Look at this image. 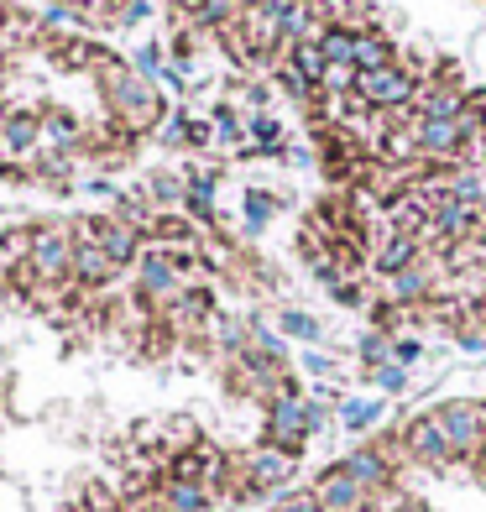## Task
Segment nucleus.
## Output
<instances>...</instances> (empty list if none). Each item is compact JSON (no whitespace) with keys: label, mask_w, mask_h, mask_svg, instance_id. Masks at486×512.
I'll list each match as a JSON object with an SVG mask.
<instances>
[{"label":"nucleus","mask_w":486,"mask_h":512,"mask_svg":"<svg viewBox=\"0 0 486 512\" xmlns=\"http://www.w3.org/2000/svg\"><path fill=\"white\" fill-rule=\"evenodd\" d=\"M157 497L168 502V512H210L215 507V497L204 492L199 481H178V476H162L157 481Z\"/></svg>","instance_id":"nucleus-18"},{"label":"nucleus","mask_w":486,"mask_h":512,"mask_svg":"<svg viewBox=\"0 0 486 512\" xmlns=\"http://www.w3.org/2000/svg\"><path fill=\"white\" fill-rule=\"evenodd\" d=\"M319 48H324V58H330V63H351V58H356V32H351V27H330V32L319 37ZM351 68H356V63H351Z\"/></svg>","instance_id":"nucleus-28"},{"label":"nucleus","mask_w":486,"mask_h":512,"mask_svg":"<svg viewBox=\"0 0 486 512\" xmlns=\"http://www.w3.org/2000/svg\"><path fill=\"white\" fill-rule=\"evenodd\" d=\"M131 288H136V304H142L147 314H162L178 304V293L189 288V277H183L178 256L162 251V246H147L142 262L131 267Z\"/></svg>","instance_id":"nucleus-2"},{"label":"nucleus","mask_w":486,"mask_h":512,"mask_svg":"<svg viewBox=\"0 0 486 512\" xmlns=\"http://www.w3.org/2000/svg\"><path fill=\"white\" fill-rule=\"evenodd\" d=\"M267 512H324V507H319V497L304 486V492H283V497H272V507H267Z\"/></svg>","instance_id":"nucleus-36"},{"label":"nucleus","mask_w":486,"mask_h":512,"mask_svg":"<svg viewBox=\"0 0 486 512\" xmlns=\"http://www.w3.org/2000/svg\"><path fill=\"white\" fill-rule=\"evenodd\" d=\"M0 152H11L16 162H37L42 157V110H6Z\"/></svg>","instance_id":"nucleus-11"},{"label":"nucleus","mask_w":486,"mask_h":512,"mask_svg":"<svg viewBox=\"0 0 486 512\" xmlns=\"http://www.w3.org/2000/svg\"><path fill=\"white\" fill-rule=\"evenodd\" d=\"M460 126H466L476 142L486 136V89H471L466 95V105H460Z\"/></svg>","instance_id":"nucleus-30"},{"label":"nucleus","mask_w":486,"mask_h":512,"mask_svg":"<svg viewBox=\"0 0 486 512\" xmlns=\"http://www.w3.org/2000/svg\"><path fill=\"white\" fill-rule=\"evenodd\" d=\"M340 429H351V434H361V439H372L377 434V424L387 418V398H340Z\"/></svg>","instance_id":"nucleus-16"},{"label":"nucleus","mask_w":486,"mask_h":512,"mask_svg":"<svg viewBox=\"0 0 486 512\" xmlns=\"http://www.w3.org/2000/svg\"><path fill=\"white\" fill-rule=\"evenodd\" d=\"M413 95H419V74L408 63L377 68V74H356V100L377 115H392V121H408L413 115Z\"/></svg>","instance_id":"nucleus-3"},{"label":"nucleus","mask_w":486,"mask_h":512,"mask_svg":"<svg viewBox=\"0 0 486 512\" xmlns=\"http://www.w3.org/2000/svg\"><path fill=\"white\" fill-rule=\"evenodd\" d=\"M74 230L68 225H32V251H27V272L32 283H74Z\"/></svg>","instance_id":"nucleus-5"},{"label":"nucleus","mask_w":486,"mask_h":512,"mask_svg":"<svg viewBox=\"0 0 486 512\" xmlns=\"http://www.w3.org/2000/svg\"><path fill=\"white\" fill-rule=\"evenodd\" d=\"M340 465L351 471V481H356V486H361V492L372 497L377 507H382L392 492H398V471H403V465H392V460L372 445V439H361V445H356L351 455H345Z\"/></svg>","instance_id":"nucleus-8"},{"label":"nucleus","mask_w":486,"mask_h":512,"mask_svg":"<svg viewBox=\"0 0 486 512\" xmlns=\"http://www.w3.org/2000/svg\"><path fill=\"white\" fill-rule=\"evenodd\" d=\"M277 199L272 189H262V183H251V189L241 194V225H246V236H262V230L272 225V215H277Z\"/></svg>","instance_id":"nucleus-20"},{"label":"nucleus","mask_w":486,"mask_h":512,"mask_svg":"<svg viewBox=\"0 0 486 512\" xmlns=\"http://www.w3.org/2000/svg\"><path fill=\"white\" fill-rule=\"evenodd\" d=\"M74 147H84L79 121L63 105H48V110H42V157H68Z\"/></svg>","instance_id":"nucleus-14"},{"label":"nucleus","mask_w":486,"mask_h":512,"mask_svg":"<svg viewBox=\"0 0 486 512\" xmlns=\"http://www.w3.org/2000/svg\"><path fill=\"white\" fill-rule=\"evenodd\" d=\"M131 68H136V74H142L147 84H157L162 74H168V53H162L157 42H142V48L131 53Z\"/></svg>","instance_id":"nucleus-29"},{"label":"nucleus","mask_w":486,"mask_h":512,"mask_svg":"<svg viewBox=\"0 0 486 512\" xmlns=\"http://www.w3.org/2000/svg\"><path fill=\"white\" fill-rule=\"evenodd\" d=\"M95 84L105 95V115L121 136H142V131H157L168 121L173 100L157 95V84H147L142 74L131 68V58H115V53H100L95 58Z\"/></svg>","instance_id":"nucleus-1"},{"label":"nucleus","mask_w":486,"mask_h":512,"mask_svg":"<svg viewBox=\"0 0 486 512\" xmlns=\"http://www.w3.org/2000/svg\"><path fill=\"white\" fill-rule=\"evenodd\" d=\"M304 371H309V377H319V382H340V361L330 356V351H319V345H309V351H304Z\"/></svg>","instance_id":"nucleus-33"},{"label":"nucleus","mask_w":486,"mask_h":512,"mask_svg":"<svg viewBox=\"0 0 486 512\" xmlns=\"http://www.w3.org/2000/svg\"><path fill=\"white\" fill-rule=\"evenodd\" d=\"M210 126H215L220 142H230V147H236L241 136H246V121H241V115L230 110V105H215V110H210Z\"/></svg>","instance_id":"nucleus-31"},{"label":"nucleus","mask_w":486,"mask_h":512,"mask_svg":"<svg viewBox=\"0 0 486 512\" xmlns=\"http://www.w3.org/2000/svg\"><path fill=\"white\" fill-rule=\"evenodd\" d=\"M246 136H251L257 147H283V126H277L267 110H257V115L246 121Z\"/></svg>","instance_id":"nucleus-32"},{"label":"nucleus","mask_w":486,"mask_h":512,"mask_svg":"<svg viewBox=\"0 0 486 512\" xmlns=\"http://www.w3.org/2000/svg\"><path fill=\"white\" fill-rule=\"evenodd\" d=\"M53 6H74V11H84V6H89V0H53Z\"/></svg>","instance_id":"nucleus-43"},{"label":"nucleus","mask_w":486,"mask_h":512,"mask_svg":"<svg viewBox=\"0 0 486 512\" xmlns=\"http://www.w3.org/2000/svg\"><path fill=\"white\" fill-rule=\"evenodd\" d=\"M429 413H434L439 434L450 439L455 465H471L476 450H481V439H486V413H481V403H476V398H450V403H439V408H429Z\"/></svg>","instance_id":"nucleus-6"},{"label":"nucleus","mask_w":486,"mask_h":512,"mask_svg":"<svg viewBox=\"0 0 486 512\" xmlns=\"http://www.w3.org/2000/svg\"><path fill=\"white\" fill-rule=\"evenodd\" d=\"M48 53L58 68H95V58H100V48L89 37H48Z\"/></svg>","instance_id":"nucleus-23"},{"label":"nucleus","mask_w":486,"mask_h":512,"mask_svg":"<svg viewBox=\"0 0 486 512\" xmlns=\"http://www.w3.org/2000/svg\"><path fill=\"white\" fill-rule=\"evenodd\" d=\"M356 74H377V68H392L398 63V48H392V37L387 32H356Z\"/></svg>","instance_id":"nucleus-19"},{"label":"nucleus","mask_w":486,"mask_h":512,"mask_svg":"<svg viewBox=\"0 0 486 512\" xmlns=\"http://www.w3.org/2000/svg\"><path fill=\"white\" fill-rule=\"evenodd\" d=\"M267 445L288 450V455H304V445L314 439V408H309V392L304 387H288L267 403V429H262Z\"/></svg>","instance_id":"nucleus-4"},{"label":"nucleus","mask_w":486,"mask_h":512,"mask_svg":"<svg viewBox=\"0 0 486 512\" xmlns=\"http://www.w3.org/2000/svg\"><path fill=\"white\" fill-rule=\"evenodd\" d=\"M283 63H293V68H298V74H304L309 84H324V68H330V58H324L319 42H293Z\"/></svg>","instance_id":"nucleus-25"},{"label":"nucleus","mask_w":486,"mask_h":512,"mask_svg":"<svg viewBox=\"0 0 486 512\" xmlns=\"http://www.w3.org/2000/svg\"><path fill=\"white\" fill-rule=\"evenodd\" d=\"M309 492L319 497V507H324V512H377V502H372V497H366L361 486L351 481V471H345L340 460L330 465V471H319V476H314Z\"/></svg>","instance_id":"nucleus-10"},{"label":"nucleus","mask_w":486,"mask_h":512,"mask_svg":"<svg viewBox=\"0 0 486 512\" xmlns=\"http://www.w3.org/2000/svg\"><path fill=\"white\" fill-rule=\"evenodd\" d=\"M152 16L147 0H126V11H121V27H142V21Z\"/></svg>","instance_id":"nucleus-40"},{"label":"nucleus","mask_w":486,"mask_h":512,"mask_svg":"<svg viewBox=\"0 0 486 512\" xmlns=\"http://www.w3.org/2000/svg\"><path fill=\"white\" fill-rule=\"evenodd\" d=\"M277 335H283V340L319 345V340H324V324H319L309 309H283V314H277Z\"/></svg>","instance_id":"nucleus-24"},{"label":"nucleus","mask_w":486,"mask_h":512,"mask_svg":"<svg viewBox=\"0 0 486 512\" xmlns=\"http://www.w3.org/2000/svg\"><path fill=\"white\" fill-rule=\"evenodd\" d=\"M366 382H377L387 398H398V392H408V371L403 366H377V371H366Z\"/></svg>","instance_id":"nucleus-35"},{"label":"nucleus","mask_w":486,"mask_h":512,"mask_svg":"<svg viewBox=\"0 0 486 512\" xmlns=\"http://www.w3.org/2000/svg\"><path fill=\"white\" fill-rule=\"evenodd\" d=\"M199 236H204V230L183 215V209H173V215H157V220L147 225V241L162 246V251H189V246H199Z\"/></svg>","instance_id":"nucleus-15"},{"label":"nucleus","mask_w":486,"mask_h":512,"mask_svg":"<svg viewBox=\"0 0 486 512\" xmlns=\"http://www.w3.org/2000/svg\"><path fill=\"white\" fill-rule=\"evenodd\" d=\"M115 277H121V267H115L95 241H79V251H74V288L100 293V288H110V283H115Z\"/></svg>","instance_id":"nucleus-13"},{"label":"nucleus","mask_w":486,"mask_h":512,"mask_svg":"<svg viewBox=\"0 0 486 512\" xmlns=\"http://www.w3.org/2000/svg\"><path fill=\"white\" fill-rule=\"evenodd\" d=\"M481 413H486V403H481Z\"/></svg>","instance_id":"nucleus-45"},{"label":"nucleus","mask_w":486,"mask_h":512,"mask_svg":"<svg viewBox=\"0 0 486 512\" xmlns=\"http://www.w3.org/2000/svg\"><path fill=\"white\" fill-rule=\"evenodd\" d=\"M210 142H215V126H210V121H194V126H189V147H194V152H204Z\"/></svg>","instance_id":"nucleus-41"},{"label":"nucleus","mask_w":486,"mask_h":512,"mask_svg":"<svg viewBox=\"0 0 486 512\" xmlns=\"http://www.w3.org/2000/svg\"><path fill=\"white\" fill-rule=\"evenodd\" d=\"M121 512H168V502H162L157 492H136V497H126Z\"/></svg>","instance_id":"nucleus-39"},{"label":"nucleus","mask_w":486,"mask_h":512,"mask_svg":"<svg viewBox=\"0 0 486 512\" xmlns=\"http://www.w3.org/2000/svg\"><path fill=\"white\" fill-rule=\"evenodd\" d=\"M471 476L486 486V439H481V450H476V460H471Z\"/></svg>","instance_id":"nucleus-42"},{"label":"nucleus","mask_w":486,"mask_h":512,"mask_svg":"<svg viewBox=\"0 0 486 512\" xmlns=\"http://www.w3.org/2000/svg\"><path fill=\"white\" fill-rule=\"evenodd\" d=\"M356 356H361V371L392 366V335H387V330H361V340H356Z\"/></svg>","instance_id":"nucleus-26"},{"label":"nucleus","mask_w":486,"mask_h":512,"mask_svg":"<svg viewBox=\"0 0 486 512\" xmlns=\"http://www.w3.org/2000/svg\"><path fill=\"white\" fill-rule=\"evenodd\" d=\"M330 293H335V304H345V309H361V304H366V288L356 283V277H345V283H335Z\"/></svg>","instance_id":"nucleus-37"},{"label":"nucleus","mask_w":486,"mask_h":512,"mask_svg":"<svg viewBox=\"0 0 486 512\" xmlns=\"http://www.w3.org/2000/svg\"><path fill=\"white\" fill-rule=\"evenodd\" d=\"M142 194H147V204L157 209V215H173V209H183V199H189V178L157 168V173H147Z\"/></svg>","instance_id":"nucleus-17"},{"label":"nucleus","mask_w":486,"mask_h":512,"mask_svg":"<svg viewBox=\"0 0 486 512\" xmlns=\"http://www.w3.org/2000/svg\"><path fill=\"white\" fill-rule=\"evenodd\" d=\"M74 241H95L121 272H131L136 262H142V251H147L142 230L126 225V220H115V215H84V220L74 225Z\"/></svg>","instance_id":"nucleus-7"},{"label":"nucleus","mask_w":486,"mask_h":512,"mask_svg":"<svg viewBox=\"0 0 486 512\" xmlns=\"http://www.w3.org/2000/svg\"><path fill=\"white\" fill-rule=\"evenodd\" d=\"M424 361V340L419 335H392V366H419Z\"/></svg>","instance_id":"nucleus-34"},{"label":"nucleus","mask_w":486,"mask_h":512,"mask_svg":"<svg viewBox=\"0 0 486 512\" xmlns=\"http://www.w3.org/2000/svg\"><path fill=\"white\" fill-rule=\"evenodd\" d=\"M419 256H424L419 236H408V230H382V246L372 251V267H377V277H398L419 262Z\"/></svg>","instance_id":"nucleus-12"},{"label":"nucleus","mask_w":486,"mask_h":512,"mask_svg":"<svg viewBox=\"0 0 486 512\" xmlns=\"http://www.w3.org/2000/svg\"><path fill=\"white\" fill-rule=\"evenodd\" d=\"M403 450H408V465H424V471H434V476H445L455 465L450 439L439 434L434 413H413L408 418V424H403Z\"/></svg>","instance_id":"nucleus-9"},{"label":"nucleus","mask_w":486,"mask_h":512,"mask_svg":"<svg viewBox=\"0 0 486 512\" xmlns=\"http://www.w3.org/2000/svg\"><path fill=\"white\" fill-rule=\"evenodd\" d=\"M0 126H6V105H0Z\"/></svg>","instance_id":"nucleus-44"},{"label":"nucleus","mask_w":486,"mask_h":512,"mask_svg":"<svg viewBox=\"0 0 486 512\" xmlns=\"http://www.w3.org/2000/svg\"><path fill=\"white\" fill-rule=\"evenodd\" d=\"M377 512H429V502H424V497H413V492H392Z\"/></svg>","instance_id":"nucleus-38"},{"label":"nucleus","mask_w":486,"mask_h":512,"mask_svg":"<svg viewBox=\"0 0 486 512\" xmlns=\"http://www.w3.org/2000/svg\"><path fill=\"white\" fill-rule=\"evenodd\" d=\"M204 445V434L189 413H173V418H162V455H183V450H199Z\"/></svg>","instance_id":"nucleus-21"},{"label":"nucleus","mask_w":486,"mask_h":512,"mask_svg":"<svg viewBox=\"0 0 486 512\" xmlns=\"http://www.w3.org/2000/svg\"><path fill=\"white\" fill-rule=\"evenodd\" d=\"M27 251H32V230H6V236H0V267L6 272H16V267H27Z\"/></svg>","instance_id":"nucleus-27"},{"label":"nucleus","mask_w":486,"mask_h":512,"mask_svg":"<svg viewBox=\"0 0 486 512\" xmlns=\"http://www.w3.org/2000/svg\"><path fill=\"white\" fill-rule=\"evenodd\" d=\"M236 21H241V0H199L194 6V27L199 32H236Z\"/></svg>","instance_id":"nucleus-22"}]
</instances>
